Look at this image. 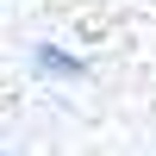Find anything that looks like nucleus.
I'll list each match as a JSON object with an SVG mask.
<instances>
[{
	"instance_id": "obj_1",
	"label": "nucleus",
	"mask_w": 156,
	"mask_h": 156,
	"mask_svg": "<svg viewBox=\"0 0 156 156\" xmlns=\"http://www.w3.org/2000/svg\"><path fill=\"white\" fill-rule=\"evenodd\" d=\"M31 31L81 44V69L156 100V0H6Z\"/></svg>"
}]
</instances>
